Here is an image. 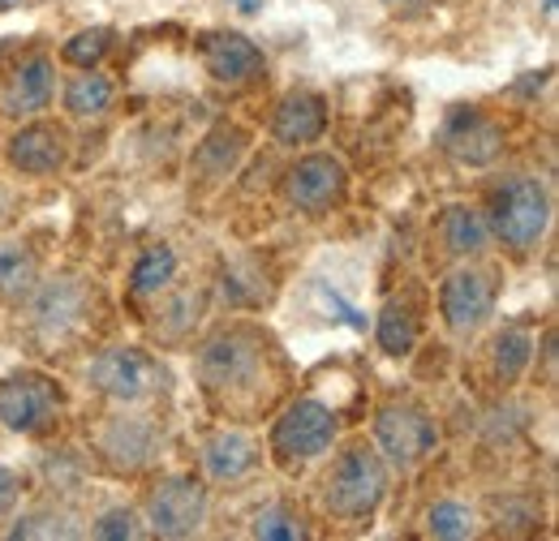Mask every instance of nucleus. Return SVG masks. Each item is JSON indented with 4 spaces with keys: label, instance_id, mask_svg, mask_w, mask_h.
<instances>
[{
    "label": "nucleus",
    "instance_id": "obj_1",
    "mask_svg": "<svg viewBox=\"0 0 559 541\" xmlns=\"http://www.w3.org/2000/svg\"><path fill=\"white\" fill-rule=\"evenodd\" d=\"M194 374L211 408L237 421L259 417L284 392V357L276 339L250 323L211 336L194 357Z\"/></svg>",
    "mask_w": 559,
    "mask_h": 541
},
{
    "label": "nucleus",
    "instance_id": "obj_2",
    "mask_svg": "<svg viewBox=\"0 0 559 541\" xmlns=\"http://www.w3.org/2000/svg\"><path fill=\"white\" fill-rule=\"evenodd\" d=\"M388 498V460L366 447L353 443L349 452L332 465V473L323 477V512L336 520H370Z\"/></svg>",
    "mask_w": 559,
    "mask_h": 541
},
{
    "label": "nucleus",
    "instance_id": "obj_3",
    "mask_svg": "<svg viewBox=\"0 0 559 541\" xmlns=\"http://www.w3.org/2000/svg\"><path fill=\"white\" fill-rule=\"evenodd\" d=\"M551 228V194L538 177H508L495 199H490V232L503 241V250H512L516 259H525L530 250H538V241Z\"/></svg>",
    "mask_w": 559,
    "mask_h": 541
},
{
    "label": "nucleus",
    "instance_id": "obj_4",
    "mask_svg": "<svg viewBox=\"0 0 559 541\" xmlns=\"http://www.w3.org/2000/svg\"><path fill=\"white\" fill-rule=\"evenodd\" d=\"M336 434H341L336 408L314 400V396H297L272 425V460L293 473V469L319 460L336 443Z\"/></svg>",
    "mask_w": 559,
    "mask_h": 541
},
{
    "label": "nucleus",
    "instance_id": "obj_5",
    "mask_svg": "<svg viewBox=\"0 0 559 541\" xmlns=\"http://www.w3.org/2000/svg\"><path fill=\"white\" fill-rule=\"evenodd\" d=\"M374 443L396 473H409L439 447V425L414 400H392L374 412Z\"/></svg>",
    "mask_w": 559,
    "mask_h": 541
},
{
    "label": "nucleus",
    "instance_id": "obj_6",
    "mask_svg": "<svg viewBox=\"0 0 559 541\" xmlns=\"http://www.w3.org/2000/svg\"><path fill=\"white\" fill-rule=\"evenodd\" d=\"M207 485L194 477H159V485L146 494V525L155 538L181 541L203 533L207 525Z\"/></svg>",
    "mask_w": 559,
    "mask_h": 541
},
{
    "label": "nucleus",
    "instance_id": "obj_7",
    "mask_svg": "<svg viewBox=\"0 0 559 541\" xmlns=\"http://www.w3.org/2000/svg\"><path fill=\"white\" fill-rule=\"evenodd\" d=\"M91 387L117 405H142L164 392V365L142 348H104L91 361Z\"/></svg>",
    "mask_w": 559,
    "mask_h": 541
},
{
    "label": "nucleus",
    "instance_id": "obj_8",
    "mask_svg": "<svg viewBox=\"0 0 559 541\" xmlns=\"http://www.w3.org/2000/svg\"><path fill=\"white\" fill-rule=\"evenodd\" d=\"M66 392L44 374H13L0 383V425L13 434H44L57 425Z\"/></svg>",
    "mask_w": 559,
    "mask_h": 541
},
{
    "label": "nucleus",
    "instance_id": "obj_9",
    "mask_svg": "<svg viewBox=\"0 0 559 541\" xmlns=\"http://www.w3.org/2000/svg\"><path fill=\"white\" fill-rule=\"evenodd\" d=\"M91 310H95V297H91L86 279L61 275L35 292V310H31L35 336L57 348V344H66L70 336L91 327Z\"/></svg>",
    "mask_w": 559,
    "mask_h": 541
},
{
    "label": "nucleus",
    "instance_id": "obj_10",
    "mask_svg": "<svg viewBox=\"0 0 559 541\" xmlns=\"http://www.w3.org/2000/svg\"><path fill=\"white\" fill-rule=\"evenodd\" d=\"M284 199L297 206L301 215H328L345 203L349 194V168L336 155H301L288 172H284Z\"/></svg>",
    "mask_w": 559,
    "mask_h": 541
},
{
    "label": "nucleus",
    "instance_id": "obj_11",
    "mask_svg": "<svg viewBox=\"0 0 559 541\" xmlns=\"http://www.w3.org/2000/svg\"><path fill=\"white\" fill-rule=\"evenodd\" d=\"M439 314L452 336H474L495 314V275L483 267H461L439 284Z\"/></svg>",
    "mask_w": 559,
    "mask_h": 541
},
{
    "label": "nucleus",
    "instance_id": "obj_12",
    "mask_svg": "<svg viewBox=\"0 0 559 541\" xmlns=\"http://www.w3.org/2000/svg\"><path fill=\"white\" fill-rule=\"evenodd\" d=\"M159 425L151 417H108L95 434V452L117 473H142L159 456Z\"/></svg>",
    "mask_w": 559,
    "mask_h": 541
},
{
    "label": "nucleus",
    "instance_id": "obj_13",
    "mask_svg": "<svg viewBox=\"0 0 559 541\" xmlns=\"http://www.w3.org/2000/svg\"><path fill=\"white\" fill-rule=\"evenodd\" d=\"M439 146L465 168H490L503 155V130L483 108H452L439 125Z\"/></svg>",
    "mask_w": 559,
    "mask_h": 541
},
{
    "label": "nucleus",
    "instance_id": "obj_14",
    "mask_svg": "<svg viewBox=\"0 0 559 541\" xmlns=\"http://www.w3.org/2000/svg\"><path fill=\"white\" fill-rule=\"evenodd\" d=\"M203 65L219 86H254L267 73V57L237 31H219L203 39Z\"/></svg>",
    "mask_w": 559,
    "mask_h": 541
},
{
    "label": "nucleus",
    "instance_id": "obj_15",
    "mask_svg": "<svg viewBox=\"0 0 559 541\" xmlns=\"http://www.w3.org/2000/svg\"><path fill=\"white\" fill-rule=\"evenodd\" d=\"M70 159V137L57 125H22L17 134L9 137V164L26 177H57Z\"/></svg>",
    "mask_w": 559,
    "mask_h": 541
},
{
    "label": "nucleus",
    "instance_id": "obj_16",
    "mask_svg": "<svg viewBox=\"0 0 559 541\" xmlns=\"http://www.w3.org/2000/svg\"><path fill=\"white\" fill-rule=\"evenodd\" d=\"M52 91H57V69H52V61L44 52H35V57H26L22 65L9 73V82L0 91V112L17 117V121L35 117V112H44L52 104Z\"/></svg>",
    "mask_w": 559,
    "mask_h": 541
},
{
    "label": "nucleus",
    "instance_id": "obj_17",
    "mask_svg": "<svg viewBox=\"0 0 559 541\" xmlns=\"http://www.w3.org/2000/svg\"><path fill=\"white\" fill-rule=\"evenodd\" d=\"M323 130H328V99L319 91H288L272 112V134L280 146L319 142Z\"/></svg>",
    "mask_w": 559,
    "mask_h": 541
},
{
    "label": "nucleus",
    "instance_id": "obj_18",
    "mask_svg": "<svg viewBox=\"0 0 559 541\" xmlns=\"http://www.w3.org/2000/svg\"><path fill=\"white\" fill-rule=\"evenodd\" d=\"M203 469H207L211 481H241L246 473L259 469V447L241 430H219L203 447Z\"/></svg>",
    "mask_w": 559,
    "mask_h": 541
},
{
    "label": "nucleus",
    "instance_id": "obj_19",
    "mask_svg": "<svg viewBox=\"0 0 559 541\" xmlns=\"http://www.w3.org/2000/svg\"><path fill=\"white\" fill-rule=\"evenodd\" d=\"M435 237H439V245H443L448 259H478L490 245V224L474 206H448L439 215Z\"/></svg>",
    "mask_w": 559,
    "mask_h": 541
},
{
    "label": "nucleus",
    "instance_id": "obj_20",
    "mask_svg": "<svg viewBox=\"0 0 559 541\" xmlns=\"http://www.w3.org/2000/svg\"><path fill=\"white\" fill-rule=\"evenodd\" d=\"M246 146H250L246 130H237V125H215V130L199 142V151H194V172H199L203 181H224V177H233V168L241 164Z\"/></svg>",
    "mask_w": 559,
    "mask_h": 541
},
{
    "label": "nucleus",
    "instance_id": "obj_21",
    "mask_svg": "<svg viewBox=\"0 0 559 541\" xmlns=\"http://www.w3.org/2000/svg\"><path fill=\"white\" fill-rule=\"evenodd\" d=\"M112 99H117V86H112V77H104L99 69H82L78 77L66 82V112L78 117V121L104 117V112L112 108Z\"/></svg>",
    "mask_w": 559,
    "mask_h": 541
},
{
    "label": "nucleus",
    "instance_id": "obj_22",
    "mask_svg": "<svg viewBox=\"0 0 559 541\" xmlns=\"http://www.w3.org/2000/svg\"><path fill=\"white\" fill-rule=\"evenodd\" d=\"M35 284H39L35 254L26 245H17V241H0V301L17 305V301H26L35 292Z\"/></svg>",
    "mask_w": 559,
    "mask_h": 541
},
{
    "label": "nucleus",
    "instance_id": "obj_23",
    "mask_svg": "<svg viewBox=\"0 0 559 541\" xmlns=\"http://www.w3.org/2000/svg\"><path fill=\"white\" fill-rule=\"evenodd\" d=\"M177 279V250L173 245H151L142 250L134 270H130V292L134 297H159Z\"/></svg>",
    "mask_w": 559,
    "mask_h": 541
},
{
    "label": "nucleus",
    "instance_id": "obj_24",
    "mask_svg": "<svg viewBox=\"0 0 559 541\" xmlns=\"http://www.w3.org/2000/svg\"><path fill=\"white\" fill-rule=\"evenodd\" d=\"M490 361H495V378H499L503 387L521 383V374H525L530 361H534V336H530L525 327H503V332L495 336Z\"/></svg>",
    "mask_w": 559,
    "mask_h": 541
},
{
    "label": "nucleus",
    "instance_id": "obj_25",
    "mask_svg": "<svg viewBox=\"0 0 559 541\" xmlns=\"http://www.w3.org/2000/svg\"><path fill=\"white\" fill-rule=\"evenodd\" d=\"M374 339L388 357H409L418 348V318L401 301H388L374 318Z\"/></svg>",
    "mask_w": 559,
    "mask_h": 541
},
{
    "label": "nucleus",
    "instance_id": "obj_26",
    "mask_svg": "<svg viewBox=\"0 0 559 541\" xmlns=\"http://www.w3.org/2000/svg\"><path fill=\"white\" fill-rule=\"evenodd\" d=\"M426 533L439 541H465L478 533V525H474V512L465 503H435L426 512Z\"/></svg>",
    "mask_w": 559,
    "mask_h": 541
},
{
    "label": "nucleus",
    "instance_id": "obj_27",
    "mask_svg": "<svg viewBox=\"0 0 559 541\" xmlns=\"http://www.w3.org/2000/svg\"><path fill=\"white\" fill-rule=\"evenodd\" d=\"M108 52H112V31L95 26V31H78V35H73L70 44L61 48V61L78 69H95Z\"/></svg>",
    "mask_w": 559,
    "mask_h": 541
},
{
    "label": "nucleus",
    "instance_id": "obj_28",
    "mask_svg": "<svg viewBox=\"0 0 559 541\" xmlns=\"http://www.w3.org/2000/svg\"><path fill=\"white\" fill-rule=\"evenodd\" d=\"M9 538H78V525L66 512H35V516H22Z\"/></svg>",
    "mask_w": 559,
    "mask_h": 541
},
{
    "label": "nucleus",
    "instance_id": "obj_29",
    "mask_svg": "<svg viewBox=\"0 0 559 541\" xmlns=\"http://www.w3.org/2000/svg\"><path fill=\"white\" fill-rule=\"evenodd\" d=\"M254 538L301 541V538H310V533H306V525H301V516H297V512H288V507H267V512H259V516H254Z\"/></svg>",
    "mask_w": 559,
    "mask_h": 541
},
{
    "label": "nucleus",
    "instance_id": "obj_30",
    "mask_svg": "<svg viewBox=\"0 0 559 541\" xmlns=\"http://www.w3.org/2000/svg\"><path fill=\"white\" fill-rule=\"evenodd\" d=\"M99 541H134L142 538V529H139V516L134 512H126V507H117V512H104L99 520H95V529H91Z\"/></svg>",
    "mask_w": 559,
    "mask_h": 541
},
{
    "label": "nucleus",
    "instance_id": "obj_31",
    "mask_svg": "<svg viewBox=\"0 0 559 541\" xmlns=\"http://www.w3.org/2000/svg\"><path fill=\"white\" fill-rule=\"evenodd\" d=\"M199 314H203V292H181V297L173 301V310H168L173 327H164V339H181L199 323Z\"/></svg>",
    "mask_w": 559,
    "mask_h": 541
},
{
    "label": "nucleus",
    "instance_id": "obj_32",
    "mask_svg": "<svg viewBox=\"0 0 559 541\" xmlns=\"http://www.w3.org/2000/svg\"><path fill=\"white\" fill-rule=\"evenodd\" d=\"M17 494H22V485H17V473L0 465V520H4V516L17 507Z\"/></svg>",
    "mask_w": 559,
    "mask_h": 541
},
{
    "label": "nucleus",
    "instance_id": "obj_33",
    "mask_svg": "<svg viewBox=\"0 0 559 541\" xmlns=\"http://www.w3.org/2000/svg\"><path fill=\"white\" fill-rule=\"evenodd\" d=\"M556 4L559 0H543V13H547V17H556Z\"/></svg>",
    "mask_w": 559,
    "mask_h": 541
},
{
    "label": "nucleus",
    "instance_id": "obj_34",
    "mask_svg": "<svg viewBox=\"0 0 559 541\" xmlns=\"http://www.w3.org/2000/svg\"><path fill=\"white\" fill-rule=\"evenodd\" d=\"M13 4H17V0H0V13H4V9H13Z\"/></svg>",
    "mask_w": 559,
    "mask_h": 541
}]
</instances>
